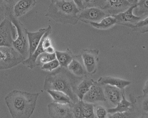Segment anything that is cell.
Masks as SVG:
<instances>
[{"label": "cell", "mask_w": 148, "mask_h": 118, "mask_svg": "<svg viewBox=\"0 0 148 118\" xmlns=\"http://www.w3.org/2000/svg\"><path fill=\"white\" fill-rule=\"evenodd\" d=\"M36 3V0H19L13 6L12 13L16 18H20L32 9Z\"/></svg>", "instance_id": "4fadbf2b"}, {"label": "cell", "mask_w": 148, "mask_h": 118, "mask_svg": "<svg viewBox=\"0 0 148 118\" xmlns=\"http://www.w3.org/2000/svg\"><path fill=\"white\" fill-rule=\"evenodd\" d=\"M56 59L55 53L53 54L45 52L39 55L36 61V66H41L44 64Z\"/></svg>", "instance_id": "484cf974"}, {"label": "cell", "mask_w": 148, "mask_h": 118, "mask_svg": "<svg viewBox=\"0 0 148 118\" xmlns=\"http://www.w3.org/2000/svg\"><path fill=\"white\" fill-rule=\"evenodd\" d=\"M139 0H127V1L132 5H135L138 3Z\"/></svg>", "instance_id": "74e56055"}, {"label": "cell", "mask_w": 148, "mask_h": 118, "mask_svg": "<svg viewBox=\"0 0 148 118\" xmlns=\"http://www.w3.org/2000/svg\"><path fill=\"white\" fill-rule=\"evenodd\" d=\"M143 92L144 95H148V80L145 83V85L143 89Z\"/></svg>", "instance_id": "8d00e7d4"}, {"label": "cell", "mask_w": 148, "mask_h": 118, "mask_svg": "<svg viewBox=\"0 0 148 118\" xmlns=\"http://www.w3.org/2000/svg\"><path fill=\"white\" fill-rule=\"evenodd\" d=\"M84 7H97L102 9L105 5L106 0H82Z\"/></svg>", "instance_id": "f1b7e54d"}, {"label": "cell", "mask_w": 148, "mask_h": 118, "mask_svg": "<svg viewBox=\"0 0 148 118\" xmlns=\"http://www.w3.org/2000/svg\"><path fill=\"white\" fill-rule=\"evenodd\" d=\"M24 60L23 56L13 47H0V70L13 68Z\"/></svg>", "instance_id": "5b68a950"}, {"label": "cell", "mask_w": 148, "mask_h": 118, "mask_svg": "<svg viewBox=\"0 0 148 118\" xmlns=\"http://www.w3.org/2000/svg\"><path fill=\"white\" fill-rule=\"evenodd\" d=\"M94 114L95 117L105 118L108 115L107 110L104 107L100 105L94 104Z\"/></svg>", "instance_id": "f546056e"}, {"label": "cell", "mask_w": 148, "mask_h": 118, "mask_svg": "<svg viewBox=\"0 0 148 118\" xmlns=\"http://www.w3.org/2000/svg\"><path fill=\"white\" fill-rule=\"evenodd\" d=\"M131 5L127 0H106L102 9L112 16L124 12Z\"/></svg>", "instance_id": "7c38bea8"}, {"label": "cell", "mask_w": 148, "mask_h": 118, "mask_svg": "<svg viewBox=\"0 0 148 118\" xmlns=\"http://www.w3.org/2000/svg\"><path fill=\"white\" fill-rule=\"evenodd\" d=\"M100 51L98 49H83L81 55L87 72L95 74L97 71Z\"/></svg>", "instance_id": "ba28073f"}, {"label": "cell", "mask_w": 148, "mask_h": 118, "mask_svg": "<svg viewBox=\"0 0 148 118\" xmlns=\"http://www.w3.org/2000/svg\"><path fill=\"white\" fill-rule=\"evenodd\" d=\"M88 24H90L96 29L106 30L116 24V20L113 16H109L102 19L99 22H90Z\"/></svg>", "instance_id": "ffe728a7"}, {"label": "cell", "mask_w": 148, "mask_h": 118, "mask_svg": "<svg viewBox=\"0 0 148 118\" xmlns=\"http://www.w3.org/2000/svg\"><path fill=\"white\" fill-rule=\"evenodd\" d=\"M97 82L101 85H110L118 88L121 90L125 89L126 87L131 83L130 81L110 76L101 77Z\"/></svg>", "instance_id": "e0dca14e"}, {"label": "cell", "mask_w": 148, "mask_h": 118, "mask_svg": "<svg viewBox=\"0 0 148 118\" xmlns=\"http://www.w3.org/2000/svg\"><path fill=\"white\" fill-rule=\"evenodd\" d=\"M134 108V103L127 100L125 98V91L122 92V98L115 107L108 109V114H112L115 112H123L131 110Z\"/></svg>", "instance_id": "d6986e66"}, {"label": "cell", "mask_w": 148, "mask_h": 118, "mask_svg": "<svg viewBox=\"0 0 148 118\" xmlns=\"http://www.w3.org/2000/svg\"><path fill=\"white\" fill-rule=\"evenodd\" d=\"M39 93L14 90L5 98V102L13 118H29L34 111Z\"/></svg>", "instance_id": "7a4b0ae2"}, {"label": "cell", "mask_w": 148, "mask_h": 118, "mask_svg": "<svg viewBox=\"0 0 148 118\" xmlns=\"http://www.w3.org/2000/svg\"><path fill=\"white\" fill-rule=\"evenodd\" d=\"M110 15L104 10L99 7H90L85 8L80 11L77 15L78 20L85 23L89 22H99L102 19Z\"/></svg>", "instance_id": "52a82bcc"}, {"label": "cell", "mask_w": 148, "mask_h": 118, "mask_svg": "<svg viewBox=\"0 0 148 118\" xmlns=\"http://www.w3.org/2000/svg\"><path fill=\"white\" fill-rule=\"evenodd\" d=\"M60 66L58 61L57 59L49 61L48 63L44 64L41 66V69L45 71H52L56 69Z\"/></svg>", "instance_id": "4dcf8cb0"}, {"label": "cell", "mask_w": 148, "mask_h": 118, "mask_svg": "<svg viewBox=\"0 0 148 118\" xmlns=\"http://www.w3.org/2000/svg\"><path fill=\"white\" fill-rule=\"evenodd\" d=\"M72 1L74 2V4L80 10L85 8L83 3L82 0H72Z\"/></svg>", "instance_id": "e575fe53"}, {"label": "cell", "mask_w": 148, "mask_h": 118, "mask_svg": "<svg viewBox=\"0 0 148 118\" xmlns=\"http://www.w3.org/2000/svg\"><path fill=\"white\" fill-rule=\"evenodd\" d=\"M72 111L74 118H82V111L80 100L72 105Z\"/></svg>", "instance_id": "d6a6232c"}, {"label": "cell", "mask_w": 148, "mask_h": 118, "mask_svg": "<svg viewBox=\"0 0 148 118\" xmlns=\"http://www.w3.org/2000/svg\"><path fill=\"white\" fill-rule=\"evenodd\" d=\"M56 59L58 61L61 67L67 69L68 66L71 61L73 55L71 51L67 48L66 51H55Z\"/></svg>", "instance_id": "44dd1931"}, {"label": "cell", "mask_w": 148, "mask_h": 118, "mask_svg": "<svg viewBox=\"0 0 148 118\" xmlns=\"http://www.w3.org/2000/svg\"><path fill=\"white\" fill-rule=\"evenodd\" d=\"M83 101L87 103L95 104L98 102L107 101L104 94L102 86L98 82L94 81L89 90L85 94Z\"/></svg>", "instance_id": "30bf717a"}, {"label": "cell", "mask_w": 148, "mask_h": 118, "mask_svg": "<svg viewBox=\"0 0 148 118\" xmlns=\"http://www.w3.org/2000/svg\"><path fill=\"white\" fill-rule=\"evenodd\" d=\"M82 111V118H95L94 111V104L80 101Z\"/></svg>", "instance_id": "cb8c5ba5"}, {"label": "cell", "mask_w": 148, "mask_h": 118, "mask_svg": "<svg viewBox=\"0 0 148 118\" xmlns=\"http://www.w3.org/2000/svg\"><path fill=\"white\" fill-rule=\"evenodd\" d=\"M16 36V28L8 15L0 24V47H13Z\"/></svg>", "instance_id": "8992f818"}, {"label": "cell", "mask_w": 148, "mask_h": 118, "mask_svg": "<svg viewBox=\"0 0 148 118\" xmlns=\"http://www.w3.org/2000/svg\"><path fill=\"white\" fill-rule=\"evenodd\" d=\"M71 1V0H52L51 1Z\"/></svg>", "instance_id": "f35d334b"}, {"label": "cell", "mask_w": 148, "mask_h": 118, "mask_svg": "<svg viewBox=\"0 0 148 118\" xmlns=\"http://www.w3.org/2000/svg\"><path fill=\"white\" fill-rule=\"evenodd\" d=\"M80 11L72 0L51 1L45 16L59 23L75 25L79 21Z\"/></svg>", "instance_id": "3957f363"}, {"label": "cell", "mask_w": 148, "mask_h": 118, "mask_svg": "<svg viewBox=\"0 0 148 118\" xmlns=\"http://www.w3.org/2000/svg\"><path fill=\"white\" fill-rule=\"evenodd\" d=\"M46 92L50 95L54 102L70 105L74 104L71 98L64 92L57 90H48Z\"/></svg>", "instance_id": "7402d4cb"}, {"label": "cell", "mask_w": 148, "mask_h": 118, "mask_svg": "<svg viewBox=\"0 0 148 118\" xmlns=\"http://www.w3.org/2000/svg\"><path fill=\"white\" fill-rule=\"evenodd\" d=\"M55 51H56V50H55V48L53 46V45L49 47L48 48H47L45 50V52H47V53H50V54L55 53Z\"/></svg>", "instance_id": "d590c367"}, {"label": "cell", "mask_w": 148, "mask_h": 118, "mask_svg": "<svg viewBox=\"0 0 148 118\" xmlns=\"http://www.w3.org/2000/svg\"><path fill=\"white\" fill-rule=\"evenodd\" d=\"M136 6V5H132L124 12L112 15L116 19V24L125 26L129 24L134 25L143 19V18L133 13V10Z\"/></svg>", "instance_id": "8fae6325"}, {"label": "cell", "mask_w": 148, "mask_h": 118, "mask_svg": "<svg viewBox=\"0 0 148 118\" xmlns=\"http://www.w3.org/2000/svg\"><path fill=\"white\" fill-rule=\"evenodd\" d=\"M9 17L12 23L15 27L17 32L16 38L13 42V47L25 59L29 56L27 34L28 31L18 18L13 15L11 11L9 14Z\"/></svg>", "instance_id": "277c9868"}, {"label": "cell", "mask_w": 148, "mask_h": 118, "mask_svg": "<svg viewBox=\"0 0 148 118\" xmlns=\"http://www.w3.org/2000/svg\"><path fill=\"white\" fill-rule=\"evenodd\" d=\"M148 16L144 19L141 20L138 23L134 24H129L126 25V27L130 28L133 31L140 32L141 33L147 32L148 29Z\"/></svg>", "instance_id": "d4e9b609"}, {"label": "cell", "mask_w": 148, "mask_h": 118, "mask_svg": "<svg viewBox=\"0 0 148 118\" xmlns=\"http://www.w3.org/2000/svg\"><path fill=\"white\" fill-rule=\"evenodd\" d=\"M10 12V9H9L1 0H0V24L8 16Z\"/></svg>", "instance_id": "1f68e13d"}, {"label": "cell", "mask_w": 148, "mask_h": 118, "mask_svg": "<svg viewBox=\"0 0 148 118\" xmlns=\"http://www.w3.org/2000/svg\"><path fill=\"white\" fill-rule=\"evenodd\" d=\"M83 78L75 76L67 69L60 67L46 76L43 89L46 91L57 90L64 92L71 98L73 103H77L79 100L76 94V89Z\"/></svg>", "instance_id": "6da1fadb"}, {"label": "cell", "mask_w": 148, "mask_h": 118, "mask_svg": "<svg viewBox=\"0 0 148 118\" xmlns=\"http://www.w3.org/2000/svg\"><path fill=\"white\" fill-rule=\"evenodd\" d=\"M103 87L106 99L110 103L116 106L122 98V92L125 89L121 90L118 88L109 85H101Z\"/></svg>", "instance_id": "5bb4252c"}, {"label": "cell", "mask_w": 148, "mask_h": 118, "mask_svg": "<svg viewBox=\"0 0 148 118\" xmlns=\"http://www.w3.org/2000/svg\"><path fill=\"white\" fill-rule=\"evenodd\" d=\"M2 2L9 8L10 9L11 7H13L14 5L19 0H1Z\"/></svg>", "instance_id": "836d02e7"}, {"label": "cell", "mask_w": 148, "mask_h": 118, "mask_svg": "<svg viewBox=\"0 0 148 118\" xmlns=\"http://www.w3.org/2000/svg\"><path fill=\"white\" fill-rule=\"evenodd\" d=\"M94 82L93 79L88 78L87 75L83 78L76 89V94L79 100H82L85 94L89 90Z\"/></svg>", "instance_id": "ac0fdd59"}, {"label": "cell", "mask_w": 148, "mask_h": 118, "mask_svg": "<svg viewBox=\"0 0 148 118\" xmlns=\"http://www.w3.org/2000/svg\"><path fill=\"white\" fill-rule=\"evenodd\" d=\"M140 101V111L142 112V114L143 116L146 115L148 116V95H143V96L138 97Z\"/></svg>", "instance_id": "4316f807"}, {"label": "cell", "mask_w": 148, "mask_h": 118, "mask_svg": "<svg viewBox=\"0 0 148 118\" xmlns=\"http://www.w3.org/2000/svg\"><path fill=\"white\" fill-rule=\"evenodd\" d=\"M47 31V28H41L38 31L31 32L27 31L28 42H29V56L32 55L38 47L41 38Z\"/></svg>", "instance_id": "2e32d148"}, {"label": "cell", "mask_w": 148, "mask_h": 118, "mask_svg": "<svg viewBox=\"0 0 148 118\" xmlns=\"http://www.w3.org/2000/svg\"><path fill=\"white\" fill-rule=\"evenodd\" d=\"M134 107L129 111L123 112H115L112 114H109L108 117L110 118H125L134 117Z\"/></svg>", "instance_id": "83f0119b"}, {"label": "cell", "mask_w": 148, "mask_h": 118, "mask_svg": "<svg viewBox=\"0 0 148 118\" xmlns=\"http://www.w3.org/2000/svg\"><path fill=\"white\" fill-rule=\"evenodd\" d=\"M67 69L77 77H84L87 74L81 55H73L71 61L68 66Z\"/></svg>", "instance_id": "9a60e30c"}, {"label": "cell", "mask_w": 148, "mask_h": 118, "mask_svg": "<svg viewBox=\"0 0 148 118\" xmlns=\"http://www.w3.org/2000/svg\"><path fill=\"white\" fill-rule=\"evenodd\" d=\"M73 105L50 103L48 105L49 115L52 118H74L72 111Z\"/></svg>", "instance_id": "9c48e42d"}, {"label": "cell", "mask_w": 148, "mask_h": 118, "mask_svg": "<svg viewBox=\"0 0 148 118\" xmlns=\"http://www.w3.org/2000/svg\"><path fill=\"white\" fill-rule=\"evenodd\" d=\"M148 0H139L134 8L133 13L143 18L148 16Z\"/></svg>", "instance_id": "603a6c76"}]
</instances>
